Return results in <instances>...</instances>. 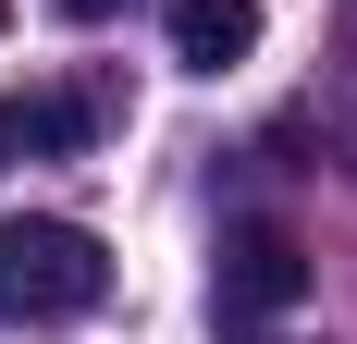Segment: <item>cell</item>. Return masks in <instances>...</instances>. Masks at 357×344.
Masks as SVG:
<instances>
[{
	"label": "cell",
	"mask_w": 357,
	"mask_h": 344,
	"mask_svg": "<svg viewBox=\"0 0 357 344\" xmlns=\"http://www.w3.org/2000/svg\"><path fill=\"white\" fill-rule=\"evenodd\" d=\"M111 295V246L86 221H0V320L25 332H62Z\"/></svg>",
	"instance_id": "obj_1"
},
{
	"label": "cell",
	"mask_w": 357,
	"mask_h": 344,
	"mask_svg": "<svg viewBox=\"0 0 357 344\" xmlns=\"http://www.w3.org/2000/svg\"><path fill=\"white\" fill-rule=\"evenodd\" d=\"M296 295H308V246H296L284 221H222V246H210V308H222V332H259V320H284Z\"/></svg>",
	"instance_id": "obj_2"
},
{
	"label": "cell",
	"mask_w": 357,
	"mask_h": 344,
	"mask_svg": "<svg viewBox=\"0 0 357 344\" xmlns=\"http://www.w3.org/2000/svg\"><path fill=\"white\" fill-rule=\"evenodd\" d=\"M86 136H99V99L86 86H13L0 99V172L13 160H74Z\"/></svg>",
	"instance_id": "obj_3"
},
{
	"label": "cell",
	"mask_w": 357,
	"mask_h": 344,
	"mask_svg": "<svg viewBox=\"0 0 357 344\" xmlns=\"http://www.w3.org/2000/svg\"><path fill=\"white\" fill-rule=\"evenodd\" d=\"M160 25H173V62L185 74H234L259 49V0H173Z\"/></svg>",
	"instance_id": "obj_4"
},
{
	"label": "cell",
	"mask_w": 357,
	"mask_h": 344,
	"mask_svg": "<svg viewBox=\"0 0 357 344\" xmlns=\"http://www.w3.org/2000/svg\"><path fill=\"white\" fill-rule=\"evenodd\" d=\"M50 13H62V25H111L123 0H50Z\"/></svg>",
	"instance_id": "obj_5"
},
{
	"label": "cell",
	"mask_w": 357,
	"mask_h": 344,
	"mask_svg": "<svg viewBox=\"0 0 357 344\" xmlns=\"http://www.w3.org/2000/svg\"><path fill=\"white\" fill-rule=\"evenodd\" d=\"M0 25H13V0H0Z\"/></svg>",
	"instance_id": "obj_6"
}]
</instances>
